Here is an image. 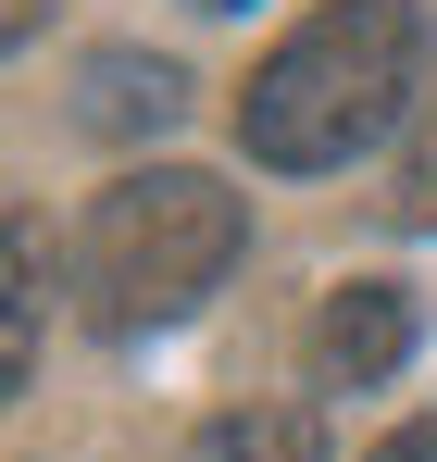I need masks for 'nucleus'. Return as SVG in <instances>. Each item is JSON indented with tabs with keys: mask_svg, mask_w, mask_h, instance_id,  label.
<instances>
[{
	"mask_svg": "<svg viewBox=\"0 0 437 462\" xmlns=\"http://www.w3.org/2000/svg\"><path fill=\"white\" fill-rule=\"evenodd\" d=\"M387 226H437V88H425V113H413V138H400V175H387Z\"/></svg>",
	"mask_w": 437,
	"mask_h": 462,
	"instance_id": "obj_7",
	"label": "nucleus"
},
{
	"mask_svg": "<svg viewBox=\"0 0 437 462\" xmlns=\"http://www.w3.org/2000/svg\"><path fill=\"white\" fill-rule=\"evenodd\" d=\"M237 250H250V200H225V175H200V162H150L88 200L75 300H88V325L138 337V325H175L188 300H213Z\"/></svg>",
	"mask_w": 437,
	"mask_h": 462,
	"instance_id": "obj_2",
	"label": "nucleus"
},
{
	"mask_svg": "<svg viewBox=\"0 0 437 462\" xmlns=\"http://www.w3.org/2000/svg\"><path fill=\"white\" fill-rule=\"evenodd\" d=\"M175 113H188V76L163 51H88V76H75V125L88 138H163Z\"/></svg>",
	"mask_w": 437,
	"mask_h": 462,
	"instance_id": "obj_4",
	"label": "nucleus"
},
{
	"mask_svg": "<svg viewBox=\"0 0 437 462\" xmlns=\"http://www.w3.org/2000/svg\"><path fill=\"white\" fill-rule=\"evenodd\" d=\"M363 462H437V412H425V425H387Z\"/></svg>",
	"mask_w": 437,
	"mask_h": 462,
	"instance_id": "obj_8",
	"label": "nucleus"
},
{
	"mask_svg": "<svg viewBox=\"0 0 437 462\" xmlns=\"http://www.w3.org/2000/svg\"><path fill=\"white\" fill-rule=\"evenodd\" d=\"M200 13H237V0H200Z\"/></svg>",
	"mask_w": 437,
	"mask_h": 462,
	"instance_id": "obj_10",
	"label": "nucleus"
},
{
	"mask_svg": "<svg viewBox=\"0 0 437 462\" xmlns=\"http://www.w3.org/2000/svg\"><path fill=\"white\" fill-rule=\"evenodd\" d=\"M38 13H51V0H0V38H38Z\"/></svg>",
	"mask_w": 437,
	"mask_h": 462,
	"instance_id": "obj_9",
	"label": "nucleus"
},
{
	"mask_svg": "<svg viewBox=\"0 0 437 462\" xmlns=\"http://www.w3.org/2000/svg\"><path fill=\"white\" fill-rule=\"evenodd\" d=\"M400 363H413V288H387V275L325 288V312H312V375L325 387H387Z\"/></svg>",
	"mask_w": 437,
	"mask_h": 462,
	"instance_id": "obj_3",
	"label": "nucleus"
},
{
	"mask_svg": "<svg viewBox=\"0 0 437 462\" xmlns=\"http://www.w3.org/2000/svg\"><path fill=\"white\" fill-rule=\"evenodd\" d=\"M25 375H38V226L13 213V312H0V387L25 400Z\"/></svg>",
	"mask_w": 437,
	"mask_h": 462,
	"instance_id": "obj_6",
	"label": "nucleus"
},
{
	"mask_svg": "<svg viewBox=\"0 0 437 462\" xmlns=\"http://www.w3.org/2000/svg\"><path fill=\"white\" fill-rule=\"evenodd\" d=\"M425 0H325L237 88V151L263 175H338L425 100Z\"/></svg>",
	"mask_w": 437,
	"mask_h": 462,
	"instance_id": "obj_1",
	"label": "nucleus"
},
{
	"mask_svg": "<svg viewBox=\"0 0 437 462\" xmlns=\"http://www.w3.org/2000/svg\"><path fill=\"white\" fill-rule=\"evenodd\" d=\"M200 462H325V425L300 400H237V412H213Z\"/></svg>",
	"mask_w": 437,
	"mask_h": 462,
	"instance_id": "obj_5",
	"label": "nucleus"
}]
</instances>
